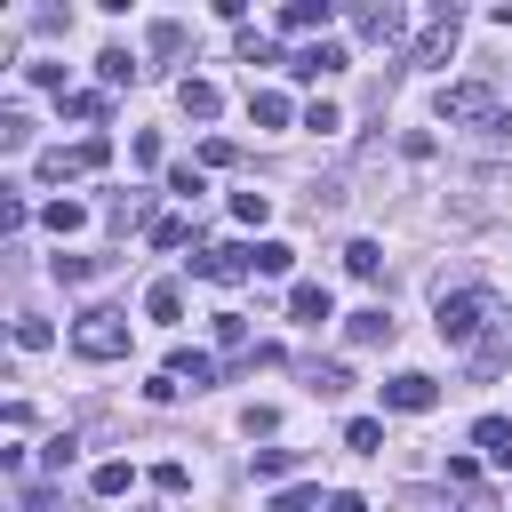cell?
<instances>
[{
  "label": "cell",
  "mask_w": 512,
  "mask_h": 512,
  "mask_svg": "<svg viewBox=\"0 0 512 512\" xmlns=\"http://www.w3.org/2000/svg\"><path fill=\"white\" fill-rule=\"evenodd\" d=\"M496 320H504V312H496V296H488V288H440V320H432V328H440V344L472 352Z\"/></svg>",
  "instance_id": "cell-1"
},
{
  "label": "cell",
  "mask_w": 512,
  "mask_h": 512,
  "mask_svg": "<svg viewBox=\"0 0 512 512\" xmlns=\"http://www.w3.org/2000/svg\"><path fill=\"white\" fill-rule=\"evenodd\" d=\"M432 112H440L448 128H504V112H496V88H488V80H448Z\"/></svg>",
  "instance_id": "cell-2"
},
{
  "label": "cell",
  "mask_w": 512,
  "mask_h": 512,
  "mask_svg": "<svg viewBox=\"0 0 512 512\" xmlns=\"http://www.w3.org/2000/svg\"><path fill=\"white\" fill-rule=\"evenodd\" d=\"M72 352H80V360H120V352H128V312L88 304V312L72 320Z\"/></svg>",
  "instance_id": "cell-3"
},
{
  "label": "cell",
  "mask_w": 512,
  "mask_h": 512,
  "mask_svg": "<svg viewBox=\"0 0 512 512\" xmlns=\"http://www.w3.org/2000/svg\"><path fill=\"white\" fill-rule=\"evenodd\" d=\"M104 160H112V144H104V136H80V144L40 152V176H48V184H64V176H96Z\"/></svg>",
  "instance_id": "cell-4"
},
{
  "label": "cell",
  "mask_w": 512,
  "mask_h": 512,
  "mask_svg": "<svg viewBox=\"0 0 512 512\" xmlns=\"http://www.w3.org/2000/svg\"><path fill=\"white\" fill-rule=\"evenodd\" d=\"M376 392H384V408H400V416H424V408H440V384H432L424 368H400V376H384Z\"/></svg>",
  "instance_id": "cell-5"
},
{
  "label": "cell",
  "mask_w": 512,
  "mask_h": 512,
  "mask_svg": "<svg viewBox=\"0 0 512 512\" xmlns=\"http://www.w3.org/2000/svg\"><path fill=\"white\" fill-rule=\"evenodd\" d=\"M456 40H464V16H456V8H432V24H424V40L408 48V64H448Z\"/></svg>",
  "instance_id": "cell-6"
},
{
  "label": "cell",
  "mask_w": 512,
  "mask_h": 512,
  "mask_svg": "<svg viewBox=\"0 0 512 512\" xmlns=\"http://www.w3.org/2000/svg\"><path fill=\"white\" fill-rule=\"evenodd\" d=\"M192 272H200V280H216V288H232V280H248V272H256V248H208V256H192Z\"/></svg>",
  "instance_id": "cell-7"
},
{
  "label": "cell",
  "mask_w": 512,
  "mask_h": 512,
  "mask_svg": "<svg viewBox=\"0 0 512 512\" xmlns=\"http://www.w3.org/2000/svg\"><path fill=\"white\" fill-rule=\"evenodd\" d=\"M360 32H368L376 48H400V40H408V8H400V0H384V8H360Z\"/></svg>",
  "instance_id": "cell-8"
},
{
  "label": "cell",
  "mask_w": 512,
  "mask_h": 512,
  "mask_svg": "<svg viewBox=\"0 0 512 512\" xmlns=\"http://www.w3.org/2000/svg\"><path fill=\"white\" fill-rule=\"evenodd\" d=\"M320 72H344V40H312L288 56V80H320Z\"/></svg>",
  "instance_id": "cell-9"
},
{
  "label": "cell",
  "mask_w": 512,
  "mask_h": 512,
  "mask_svg": "<svg viewBox=\"0 0 512 512\" xmlns=\"http://www.w3.org/2000/svg\"><path fill=\"white\" fill-rule=\"evenodd\" d=\"M472 448H480L496 472H512V416H480V424H472Z\"/></svg>",
  "instance_id": "cell-10"
},
{
  "label": "cell",
  "mask_w": 512,
  "mask_h": 512,
  "mask_svg": "<svg viewBox=\"0 0 512 512\" xmlns=\"http://www.w3.org/2000/svg\"><path fill=\"white\" fill-rule=\"evenodd\" d=\"M328 16H336V0H288L280 8V32H320L328 40Z\"/></svg>",
  "instance_id": "cell-11"
},
{
  "label": "cell",
  "mask_w": 512,
  "mask_h": 512,
  "mask_svg": "<svg viewBox=\"0 0 512 512\" xmlns=\"http://www.w3.org/2000/svg\"><path fill=\"white\" fill-rule=\"evenodd\" d=\"M504 360H512V320H496V328L472 344V376H496Z\"/></svg>",
  "instance_id": "cell-12"
},
{
  "label": "cell",
  "mask_w": 512,
  "mask_h": 512,
  "mask_svg": "<svg viewBox=\"0 0 512 512\" xmlns=\"http://www.w3.org/2000/svg\"><path fill=\"white\" fill-rule=\"evenodd\" d=\"M288 312H296L304 328H320V320H328L336 304H328V288H320V280H296V288H288Z\"/></svg>",
  "instance_id": "cell-13"
},
{
  "label": "cell",
  "mask_w": 512,
  "mask_h": 512,
  "mask_svg": "<svg viewBox=\"0 0 512 512\" xmlns=\"http://www.w3.org/2000/svg\"><path fill=\"white\" fill-rule=\"evenodd\" d=\"M392 328H400V320H392L384 304H368V312H352V320H344V336H352V344H392Z\"/></svg>",
  "instance_id": "cell-14"
},
{
  "label": "cell",
  "mask_w": 512,
  "mask_h": 512,
  "mask_svg": "<svg viewBox=\"0 0 512 512\" xmlns=\"http://www.w3.org/2000/svg\"><path fill=\"white\" fill-rule=\"evenodd\" d=\"M168 376L200 392V384H216V360H208V352H192V344H176V352H168Z\"/></svg>",
  "instance_id": "cell-15"
},
{
  "label": "cell",
  "mask_w": 512,
  "mask_h": 512,
  "mask_svg": "<svg viewBox=\"0 0 512 512\" xmlns=\"http://www.w3.org/2000/svg\"><path fill=\"white\" fill-rule=\"evenodd\" d=\"M176 104H184V120H216V112H224L216 80H184V88H176Z\"/></svg>",
  "instance_id": "cell-16"
},
{
  "label": "cell",
  "mask_w": 512,
  "mask_h": 512,
  "mask_svg": "<svg viewBox=\"0 0 512 512\" xmlns=\"http://www.w3.org/2000/svg\"><path fill=\"white\" fill-rule=\"evenodd\" d=\"M248 120H256V128H288L296 112H288V96H280V88H248Z\"/></svg>",
  "instance_id": "cell-17"
},
{
  "label": "cell",
  "mask_w": 512,
  "mask_h": 512,
  "mask_svg": "<svg viewBox=\"0 0 512 512\" xmlns=\"http://www.w3.org/2000/svg\"><path fill=\"white\" fill-rule=\"evenodd\" d=\"M304 384H312L320 400H336V392H352V368H344V360H304Z\"/></svg>",
  "instance_id": "cell-18"
},
{
  "label": "cell",
  "mask_w": 512,
  "mask_h": 512,
  "mask_svg": "<svg viewBox=\"0 0 512 512\" xmlns=\"http://www.w3.org/2000/svg\"><path fill=\"white\" fill-rule=\"evenodd\" d=\"M144 312L176 328V320H184V288H176V280H152V288H144Z\"/></svg>",
  "instance_id": "cell-19"
},
{
  "label": "cell",
  "mask_w": 512,
  "mask_h": 512,
  "mask_svg": "<svg viewBox=\"0 0 512 512\" xmlns=\"http://www.w3.org/2000/svg\"><path fill=\"white\" fill-rule=\"evenodd\" d=\"M344 448H352V456H384V424H376V416H352V424H344Z\"/></svg>",
  "instance_id": "cell-20"
},
{
  "label": "cell",
  "mask_w": 512,
  "mask_h": 512,
  "mask_svg": "<svg viewBox=\"0 0 512 512\" xmlns=\"http://www.w3.org/2000/svg\"><path fill=\"white\" fill-rule=\"evenodd\" d=\"M96 72H104V88H128V80H136L144 64H136L128 48H104V56H96Z\"/></svg>",
  "instance_id": "cell-21"
},
{
  "label": "cell",
  "mask_w": 512,
  "mask_h": 512,
  "mask_svg": "<svg viewBox=\"0 0 512 512\" xmlns=\"http://www.w3.org/2000/svg\"><path fill=\"white\" fill-rule=\"evenodd\" d=\"M40 224L64 240V232H80V224H88V208H80V200H48V208H40Z\"/></svg>",
  "instance_id": "cell-22"
},
{
  "label": "cell",
  "mask_w": 512,
  "mask_h": 512,
  "mask_svg": "<svg viewBox=\"0 0 512 512\" xmlns=\"http://www.w3.org/2000/svg\"><path fill=\"white\" fill-rule=\"evenodd\" d=\"M344 272H352V280H376V272H384V248H376V240H352V248H344Z\"/></svg>",
  "instance_id": "cell-23"
},
{
  "label": "cell",
  "mask_w": 512,
  "mask_h": 512,
  "mask_svg": "<svg viewBox=\"0 0 512 512\" xmlns=\"http://www.w3.org/2000/svg\"><path fill=\"white\" fill-rule=\"evenodd\" d=\"M152 488H160V496H184V488H192V464H184V456H160V464H152Z\"/></svg>",
  "instance_id": "cell-24"
},
{
  "label": "cell",
  "mask_w": 512,
  "mask_h": 512,
  "mask_svg": "<svg viewBox=\"0 0 512 512\" xmlns=\"http://www.w3.org/2000/svg\"><path fill=\"white\" fill-rule=\"evenodd\" d=\"M24 144H32V112L8 104V112H0V152H24Z\"/></svg>",
  "instance_id": "cell-25"
},
{
  "label": "cell",
  "mask_w": 512,
  "mask_h": 512,
  "mask_svg": "<svg viewBox=\"0 0 512 512\" xmlns=\"http://www.w3.org/2000/svg\"><path fill=\"white\" fill-rule=\"evenodd\" d=\"M48 344H56V328H48L40 312H24V320H16V352H48Z\"/></svg>",
  "instance_id": "cell-26"
},
{
  "label": "cell",
  "mask_w": 512,
  "mask_h": 512,
  "mask_svg": "<svg viewBox=\"0 0 512 512\" xmlns=\"http://www.w3.org/2000/svg\"><path fill=\"white\" fill-rule=\"evenodd\" d=\"M296 464H304L296 448H256V480H288Z\"/></svg>",
  "instance_id": "cell-27"
},
{
  "label": "cell",
  "mask_w": 512,
  "mask_h": 512,
  "mask_svg": "<svg viewBox=\"0 0 512 512\" xmlns=\"http://www.w3.org/2000/svg\"><path fill=\"white\" fill-rule=\"evenodd\" d=\"M288 264H296V248H288V240H256V272H272V280H280Z\"/></svg>",
  "instance_id": "cell-28"
},
{
  "label": "cell",
  "mask_w": 512,
  "mask_h": 512,
  "mask_svg": "<svg viewBox=\"0 0 512 512\" xmlns=\"http://www.w3.org/2000/svg\"><path fill=\"white\" fill-rule=\"evenodd\" d=\"M144 40H152V56H176V48H184V24H176V16H160Z\"/></svg>",
  "instance_id": "cell-29"
},
{
  "label": "cell",
  "mask_w": 512,
  "mask_h": 512,
  "mask_svg": "<svg viewBox=\"0 0 512 512\" xmlns=\"http://www.w3.org/2000/svg\"><path fill=\"white\" fill-rule=\"evenodd\" d=\"M232 216H240V224H264V216H272V192H232Z\"/></svg>",
  "instance_id": "cell-30"
},
{
  "label": "cell",
  "mask_w": 512,
  "mask_h": 512,
  "mask_svg": "<svg viewBox=\"0 0 512 512\" xmlns=\"http://www.w3.org/2000/svg\"><path fill=\"white\" fill-rule=\"evenodd\" d=\"M184 240H192L184 216H152V248H184Z\"/></svg>",
  "instance_id": "cell-31"
},
{
  "label": "cell",
  "mask_w": 512,
  "mask_h": 512,
  "mask_svg": "<svg viewBox=\"0 0 512 512\" xmlns=\"http://www.w3.org/2000/svg\"><path fill=\"white\" fill-rule=\"evenodd\" d=\"M48 272H56V280H96V272H104V256H56Z\"/></svg>",
  "instance_id": "cell-32"
},
{
  "label": "cell",
  "mask_w": 512,
  "mask_h": 512,
  "mask_svg": "<svg viewBox=\"0 0 512 512\" xmlns=\"http://www.w3.org/2000/svg\"><path fill=\"white\" fill-rule=\"evenodd\" d=\"M216 344H224V352H248V320H240V312H216Z\"/></svg>",
  "instance_id": "cell-33"
},
{
  "label": "cell",
  "mask_w": 512,
  "mask_h": 512,
  "mask_svg": "<svg viewBox=\"0 0 512 512\" xmlns=\"http://www.w3.org/2000/svg\"><path fill=\"white\" fill-rule=\"evenodd\" d=\"M128 480H136L128 464H96V480H88V488H96V496H128Z\"/></svg>",
  "instance_id": "cell-34"
},
{
  "label": "cell",
  "mask_w": 512,
  "mask_h": 512,
  "mask_svg": "<svg viewBox=\"0 0 512 512\" xmlns=\"http://www.w3.org/2000/svg\"><path fill=\"white\" fill-rule=\"evenodd\" d=\"M240 64H280V48L264 32H240Z\"/></svg>",
  "instance_id": "cell-35"
},
{
  "label": "cell",
  "mask_w": 512,
  "mask_h": 512,
  "mask_svg": "<svg viewBox=\"0 0 512 512\" xmlns=\"http://www.w3.org/2000/svg\"><path fill=\"white\" fill-rule=\"evenodd\" d=\"M304 128H312V136H328V128H344V112H336V104H312V112H304Z\"/></svg>",
  "instance_id": "cell-36"
},
{
  "label": "cell",
  "mask_w": 512,
  "mask_h": 512,
  "mask_svg": "<svg viewBox=\"0 0 512 512\" xmlns=\"http://www.w3.org/2000/svg\"><path fill=\"white\" fill-rule=\"evenodd\" d=\"M128 152H136V168H160V136H152V128H136V144H128Z\"/></svg>",
  "instance_id": "cell-37"
},
{
  "label": "cell",
  "mask_w": 512,
  "mask_h": 512,
  "mask_svg": "<svg viewBox=\"0 0 512 512\" xmlns=\"http://www.w3.org/2000/svg\"><path fill=\"white\" fill-rule=\"evenodd\" d=\"M272 512H320V496L312 488H288V496H272Z\"/></svg>",
  "instance_id": "cell-38"
},
{
  "label": "cell",
  "mask_w": 512,
  "mask_h": 512,
  "mask_svg": "<svg viewBox=\"0 0 512 512\" xmlns=\"http://www.w3.org/2000/svg\"><path fill=\"white\" fill-rule=\"evenodd\" d=\"M328 512H368V496H360V488H336V496H328Z\"/></svg>",
  "instance_id": "cell-39"
},
{
  "label": "cell",
  "mask_w": 512,
  "mask_h": 512,
  "mask_svg": "<svg viewBox=\"0 0 512 512\" xmlns=\"http://www.w3.org/2000/svg\"><path fill=\"white\" fill-rule=\"evenodd\" d=\"M144 512H160V504H144Z\"/></svg>",
  "instance_id": "cell-40"
}]
</instances>
